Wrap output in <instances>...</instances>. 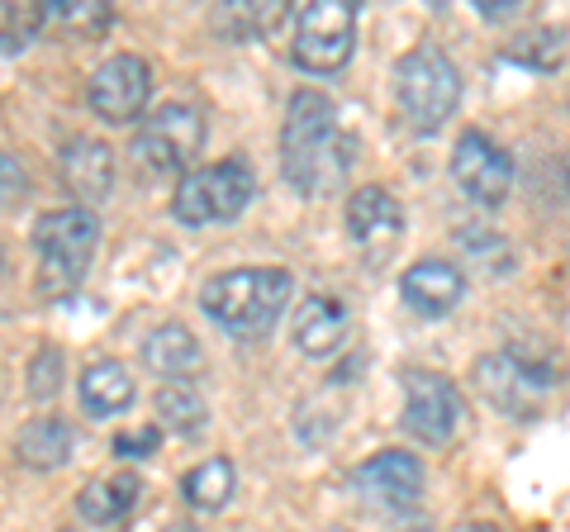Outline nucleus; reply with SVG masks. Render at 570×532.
<instances>
[{"mask_svg": "<svg viewBox=\"0 0 570 532\" xmlns=\"http://www.w3.org/2000/svg\"><path fill=\"white\" fill-rule=\"evenodd\" d=\"M58 171H62V186L77 195V205L91 209L115 186V152L100 138H71L58 157Z\"/></svg>", "mask_w": 570, "mask_h": 532, "instance_id": "14", "label": "nucleus"}, {"mask_svg": "<svg viewBox=\"0 0 570 532\" xmlns=\"http://www.w3.org/2000/svg\"><path fill=\"white\" fill-rule=\"evenodd\" d=\"M157 418H163L171 433H181V437L200 433L205 418H209L205 390L195 385V381H167L163 390H157Z\"/></svg>", "mask_w": 570, "mask_h": 532, "instance_id": "21", "label": "nucleus"}, {"mask_svg": "<svg viewBox=\"0 0 570 532\" xmlns=\"http://www.w3.org/2000/svg\"><path fill=\"white\" fill-rule=\"evenodd\" d=\"M138 494H142V481L134 471H119L110 475V481H91L81 494H77V509H81V519L86 523H96V528H110L119 519H129V513L138 509Z\"/></svg>", "mask_w": 570, "mask_h": 532, "instance_id": "19", "label": "nucleus"}, {"mask_svg": "<svg viewBox=\"0 0 570 532\" xmlns=\"http://www.w3.org/2000/svg\"><path fill=\"white\" fill-rule=\"evenodd\" d=\"M352 485L381 509H409L423 494V461L414 452H400V447L376 452L371 461L356 466Z\"/></svg>", "mask_w": 570, "mask_h": 532, "instance_id": "12", "label": "nucleus"}, {"mask_svg": "<svg viewBox=\"0 0 570 532\" xmlns=\"http://www.w3.org/2000/svg\"><path fill=\"white\" fill-rule=\"evenodd\" d=\"M81 410L91 418H110V414H124L134 404V376L124 362H91L81 371Z\"/></svg>", "mask_w": 570, "mask_h": 532, "instance_id": "18", "label": "nucleus"}, {"mask_svg": "<svg viewBox=\"0 0 570 532\" xmlns=\"http://www.w3.org/2000/svg\"><path fill=\"white\" fill-rule=\"evenodd\" d=\"M471 381L499 414L532 418L547 404L551 390H557V371L547 362H523V357H513V352H485V357L471 366Z\"/></svg>", "mask_w": 570, "mask_h": 532, "instance_id": "7", "label": "nucleus"}, {"mask_svg": "<svg viewBox=\"0 0 570 532\" xmlns=\"http://www.w3.org/2000/svg\"><path fill=\"white\" fill-rule=\"evenodd\" d=\"M157 442H163V433L157 428H138V433H119L115 437V456H148Z\"/></svg>", "mask_w": 570, "mask_h": 532, "instance_id": "28", "label": "nucleus"}, {"mask_svg": "<svg viewBox=\"0 0 570 532\" xmlns=\"http://www.w3.org/2000/svg\"><path fill=\"white\" fill-rule=\"evenodd\" d=\"M91 110L105 124H134L148 110V96H153V72L148 62L134 58V52H119V58L100 62L96 77H91Z\"/></svg>", "mask_w": 570, "mask_h": 532, "instance_id": "10", "label": "nucleus"}, {"mask_svg": "<svg viewBox=\"0 0 570 532\" xmlns=\"http://www.w3.org/2000/svg\"><path fill=\"white\" fill-rule=\"evenodd\" d=\"M504 62L532 67V72H557L566 62V33L561 29H528L513 33V43H504Z\"/></svg>", "mask_w": 570, "mask_h": 532, "instance_id": "24", "label": "nucleus"}, {"mask_svg": "<svg viewBox=\"0 0 570 532\" xmlns=\"http://www.w3.org/2000/svg\"><path fill=\"white\" fill-rule=\"evenodd\" d=\"M395 100L414 134H438L461 105V72L442 48H409L395 62Z\"/></svg>", "mask_w": 570, "mask_h": 532, "instance_id": "4", "label": "nucleus"}, {"mask_svg": "<svg viewBox=\"0 0 570 532\" xmlns=\"http://www.w3.org/2000/svg\"><path fill=\"white\" fill-rule=\"evenodd\" d=\"M324 532H352V528H324Z\"/></svg>", "mask_w": 570, "mask_h": 532, "instance_id": "32", "label": "nucleus"}, {"mask_svg": "<svg viewBox=\"0 0 570 532\" xmlns=\"http://www.w3.org/2000/svg\"><path fill=\"white\" fill-rule=\"evenodd\" d=\"M33 247H39V295L67 299L91 272V257L100 247V219L81 205L48 209L33 224Z\"/></svg>", "mask_w": 570, "mask_h": 532, "instance_id": "3", "label": "nucleus"}, {"mask_svg": "<svg viewBox=\"0 0 570 532\" xmlns=\"http://www.w3.org/2000/svg\"><path fill=\"white\" fill-rule=\"evenodd\" d=\"M456 418H461V400L448 376L438 371H409L404 376V433L419 437L423 447H442L452 442L456 433Z\"/></svg>", "mask_w": 570, "mask_h": 532, "instance_id": "9", "label": "nucleus"}, {"mask_svg": "<svg viewBox=\"0 0 570 532\" xmlns=\"http://www.w3.org/2000/svg\"><path fill=\"white\" fill-rule=\"evenodd\" d=\"M39 14H43V29L71 33V39H100L115 20L110 6H100V0H43Z\"/></svg>", "mask_w": 570, "mask_h": 532, "instance_id": "22", "label": "nucleus"}, {"mask_svg": "<svg viewBox=\"0 0 570 532\" xmlns=\"http://www.w3.org/2000/svg\"><path fill=\"white\" fill-rule=\"evenodd\" d=\"M356 48V6L352 0H309L295 14L291 58L314 77H328L352 62Z\"/></svg>", "mask_w": 570, "mask_h": 532, "instance_id": "6", "label": "nucleus"}, {"mask_svg": "<svg viewBox=\"0 0 570 532\" xmlns=\"http://www.w3.org/2000/svg\"><path fill=\"white\" fill-rule=\"evenodd\" d=\"M24 195H29V176L20 167V157H10L6 148H0V209L20 205Z\"/></svg>", "mask_w": 570, "mask_h": 532, "instance_id": "27", "label": "nucleus"}, {"mask_svg": "<svg viewBox=\"0 0 570 532\" xmlns=\"http://www.w3.org/2000/svg\"><path fill=\"white\" fill-rule=\"evenodd\" d=\"M14 456H20L24 466H33V471L67 466V456H71V423L52 418V414L24 423V433L14 437Z\"/></svg>", "mask_w": 570, "mask_h": 532, "instance_id": "20", "label": "nucleus"}, {"mask_svg": "<svg viewBox=\"0 0 570 532\" xmlns=\"http://www.w3.org/2000/svg\"><path fill=\"white\" fill-rule=\"evenodd\" d=\"M519 6H509V0H485V6H480V14H490V20H504V14H513Z\"/></svg>", "mask_w": 570, "mask_h": 532, "instance_id": "29", "label": "nucleus"}, {"mask_svg": "<svg viewBox=\"0 0 570 532\" xmlns=\"http://www.w3.org/2000/svg\"><path fill=\"white\" fill-rule=\"evenodd\" d=\"M461 532H494V528H485V523H480V528H471V523H466V528H461Z\"/></svg>", "mask_w": 570, "mask_h": 532, "instance_id": "31", "label": "nucleus"}, {"mask_svg": "<svg viewBox=\"0 0 570 532\" xmlns=\"http://www.w3.org/2000/svg\"><path fill=\"white\" fill-rule=\"evenodd\" d=\"M291 295H295V280L281 266H234V272H219L205 280L200 305L228 333H262L285 314Z\"/></svg>", "mask_w": 570, "mask_h": 532, "instance_id": "2", "label": "nucleus"}, {"mask_svg": "<svg viewBox=\"0 0 570 532\" xmlns=\"http://www.w3.org/2000/svg\"><path fill=\"white\" fill-rule=\"evenodd\" d=\"M291 338L314 362L333 357V352L343 347V338H347V309H343V299H337V295H309L305 305L295 309V318H291Z\"/></svg>", "mask_w": 570, "mask_h": 532, "instance_id": "16", "label": "nucleus"}, {"mask_svg": "<svg viewBox=\"0 0 570 532\" xmlns=\"http://www.w3.org/2000/svg\"><path fill=\"white\" fill-rule=\"evenodd\" d=\"M400 295H404V305L414 309V314L442 318V314H452L461 305V295H466V276H461L452 262L423 257V262H414L400 276Z\"/></svg>", "mask_w": 570, "mask_h": 532, "instance_id": "15", "label": "nucleus"}, {"mask_svg": "<svg viewBox=\"0 0 570 532\" xmlns=\"http://www.w3.org/2000/svg\"><path fill=\"white\" fill-rule=\"evenodd\" d=\"M352 167V138L337 129V110L324 91H295L281 129V171L299 195H324Z\"/></svg>", "mask_w": 570, "mask_h": 532, "instance_id": "1", "label": "nucleus"}, {"mask_svg": "<svg viewBox=\"0 0 570 532\" xmlns=\"http://www.w3.org/2000/svg\"><path fill=\"white\" fill-rule=\"evenodd\" d=\"M452 176L456 186L480 205H499L513 190V157L494 144L490 134H461L452 148Z\"/></svg>", "mask_w": 570, "mask_h": 532, "instance_id": "11", "label": "nucleus"}, {"mask_svg": "<svg viewBox=\"0 0 570 532\" xmlns=\"http://www.w3.org/2000/svg\"><path fill=\"white\" fill-rule=\"evenodd\" d=\"M43 29L39 6H0V52H20Z\"/></svg>", "mask_w": 570, "mask_h": 532, "instance_id": "25", "label": "nucleus"}, {"mask_svg": "<svg viewBox=\"0 0 570 532\" xmlns=\"http://www.w3.org/2000/svg\"><path fill=\"white\" fill-rule=\"evenodd\" d=\"M0 272H6V253H0Z\"/></svg>", "mask_w": 570, "mask_h": 532, "instance_id": "33", "label": "nucleus"}, {"mask_svg": "<svg viewBox=\"0 0 570 532\" xmlns=\"http://www.w3.org/2000/svg\"><path fill=\"white\" fill-rule=\"evenodd\" d=\"M347 228L362 253H385L404 234V205L385 186H362L347 200Z\"/></svg>", "mask_w": 570, "mask_h": 532, "instance_id": "13", "label": "nucleus"}, {"mask_svg": "<svg viewBox=\"0 0 570 532\" xmlns=\"http://www.w3.org/2000/svg\"><path fill=\"white\" fill-rule=\"evenodd\" d=\"M257 195V176L243 157H228V162H214L200 171H186V181L176 186L171 195V215L200 228V224H224V219H238L247 200Z\"/></svg>", "mask_w": 570, "mask_h": 532, "instance_id": "5", "label": "nucleus"}, {"mask_svg": "<svg viewBox=\"0 0 570 532\" xmlns=\"http://www.w3.org/2000/svg\"><path fill=\"white\" fill-rule=\"evenodd\" d=\"M234 485H238V475L234 466H228V456H214V461H200L195 471H186V481H181V494L195 504V509H224L228 500H234Z\"/></svg>", "mask_w": 570, "mask_h": 532, "instance_id": "23", "label": "nucleus"}, {"mask_svg": "<svg viewBox=\"0 0 570 532\" xmlns=\"http://www.w3.org/2000/svg\"><path fill=\"white\" fill-rule=\"evenodd\" d=\"M142 366L167 381H186L205 366V352L186 324H157L148 338H142Z\"/></svg>", "mask_w": 570, "mask_h": 532, "instance_id": "17", "label": "nucleus"}, {"mask_svg": "<svg viewBox=\"0 0 570 532\" xmlns=\"http://www.w3.org/2000/svg\"><path fill=\"white\" fill-rule=\"evenodd\" d=\"M205 144V119L195 105L167 100L138 124L134 134V152L148 162L153 171H186Z\"/></svg>", "mask_w": 570, "mask_h": 532, "instance_id": "8", "label": "nucleus"}, {"mask_svg": "<svg viewBox=\"0 0 570 532\" xmlns=\"http://www.w3.org/2000/svg\"><path fill=\"white\" fill-rule=\"evenodd\" d=\"M163 532H200L195 523H171V528H163Z\"/></svg>", "mask_w": 570, "mask_h": 532, "instance_id": "30", "label": "nucleus"}, {"mask_svg": "<svg viewBox=\"0 0 570 532\" xmlns=\"http://www.w3.org/2000/svg\"><path fill=\"white\" fill-rule=\"evenodd\" d=\"M58 385H62V352L43 343L39 352H33V362H29V395L33 400H52L58 395Z\"/></svg>", "mask_w": 570, "mask_h": 532, "instance_id": "26", "label": "nucleus"}]
</instances>
